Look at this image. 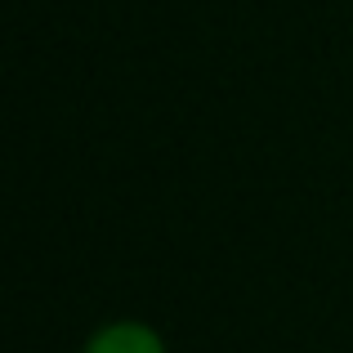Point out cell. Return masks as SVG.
<instances>
[{
  "label": "cell",
  "instance_id": "obj_1",
  "mask_svg": "<svg viewBox=\"0 0 353 353\" xmlns=\"http://www.w3.org/2000/svg\"><path fill=\"white\" fill-rule=\"evenodd\" d=\"M81 353H170L165 336L143 318H112L90 331Z\"/></svg>",
  "mask_w": 353,
  "mask_h": 353
}]
</instances>
